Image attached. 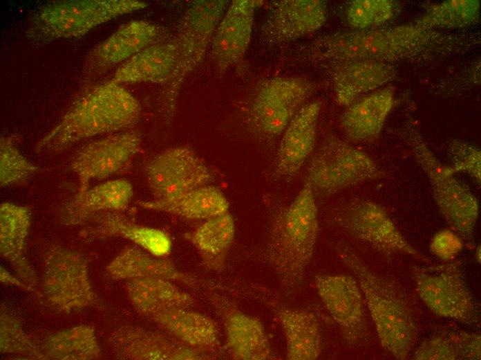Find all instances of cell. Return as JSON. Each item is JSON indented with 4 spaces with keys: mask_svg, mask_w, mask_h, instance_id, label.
Segmentation results:
<instances>
[{
    "mask_svg": "<svg viewBox=\"0 0 481 360\" xmlns=\"http://www.w3.org/2000/svg\"><path fill=\"white\" fill-rule=\"evenodd\" d=\"M468 36L411 24L337 32L312 41L305 55L312 61L335 64L370 60L393 64L446 56L473 46Z\"/></svg>",
    "mask_w": 481,
    "mask_h": 360,
    "instance_id": "6da1fadb",
    "label": "cell"
},
{
    "mask_svg": "<svg viewBox=\"0 0 481 360\" xmlns=\"http://www.w3.org/2000/svg\"><path fill=\"white\" fill-rule=\"evenodd\" d=\"M142 107L122 84L111 80L88 89L68 107L35 145L37 152H59L82 140L133 127Z\"/></svg>",
    "mask_w": 481,
    "mask_h": 360,
    "instance_id": "7a4b0ae2",
    "label": "cell"
},
{
    "mask_svg": "<svg viewBox=\"0 0 481 360\" xmlns=\"http://www.w3.org/2000/svg\"><path fill=\"white\" fill-rule=\"evenodd\" d=\"M315 197L305 179L294 199L272 222L265 259L286 296L299 289L315 250L319 233Z\"/></svg>",
    "mask_w": 481,
    "mask_h": 360,
    "instance_id": "3957f363",
    "label": "cell"
},
{
    "mask_svg": "<svg viewBox=\"0 0 481 360\" xmlns=\"http://www.w3.org/2000/svg\"><path fill=\"white\" fill-rule=\"evenodd\" d=\"M335 249L359 284L381 346L395 359H406L416 343L417 327L404 294L368 267L347 244L339 242Z\"/></svg>",
    "mask_w": 481,
    "mask_h": 360,
    "instance_id": "277c9868",
    "label": "cell"
},
{
    "mask_svg": "<svg viewBox=\"0 0 481 360\" xmlns=\"http://www.w3.org/2000/svg\"><path fill=\"white\" fill-rule=\"evenodd\" d=\"M147 6L138 0L53 1L30 14L26 34L37 44L79 37L104 23Z\"/></svg>",
    "mask_w": 481,
    "mask_h": 360,
    "instance_id": "5b68a950",
    "label": "cell"
},
{
    "mask_svg": "<svg viewBox=\"0 0 481 360\" xmlns=\"http://www.w3.org/2000/svg\"><path fill=\"white\" fill-rule=\"evenodd\" d=\"M400 134L427 176L435 203L442 217L451 229L472 246L479 215L478 199L455 177L449 166L436 158L413 121L406 123Z\"/></svg>",
    "mask_w": 481,
    "mask_h": 360,
    "instance_id": "8992f818",
    "label": "cell"
},
{
    "mask_svg": "<svg viewBox=\"0 0 481 360\" xmlns=\"http://www.w3.org/2000/svg\"><path fill=\"white\" fill-rule=\"evenodd\" d=\"M229 3L226 0L193 1L181 16L174 37L177 64L161 95L163 114L168 122L175 115L182 85L203 60Z\"/></svg>",
    "mask_w": 481,
    "mask_h": 360,
    "instance_id": "52a82bcc",
    "label": "cell"
},
{
    "mask_svg": "<svg viewBox=\"0 0 481 360\" xmlns=\"http://www.w3.org/2000/svg\"><path fill=\"white\" fill-rule=\"evenodd\" d=\"M386 175L367 154L330 135L311 156L305 179L315 195L329 196Z\"/></svg>",
    "mask_w": 481,
    "mask_h": 360,
    "instance_id": "ba28073f",
    "label": "cell"
},
{
    "mask_svg": "<svg viewBox=\"0 0 481 360\" xmlns=\"http://www.w3.org/2000/svg\"><path fill=\"white\" fill-rule=\"evenodd\" d=\"M44 264L41 296L53 309L71 313L100 305L88 262L79 251L53 245L46 252Z\"/></svg>",
    "mask_w": 481,
    "mask_h": 360,
    "instance_id": "9c48e42d",
    "label": "cell"
},
{
    "mask_svg": "<svg viewBox=\"0 0 481 360\" xmlns=\"http://www.w3.org/2000/svg\"><path fill=\"white\" fill-rule=\"evenodd\" d=\"M411 275L418 296L433 313L464 324L477 322V305L466 285L462 262L413 267Z\"/></svg>",
    "mask_w": 481,
    "mask_h": 360,
    "instance_id": "30bf717a",
    "label": "cell"
},
{
    "mask_svg": "<svg viewBox=\"0 0 481 360\" xmlns=\"http://www.w3.org/2000/svg\"><path fill=\"white\" fill-rule=\"evenodd\" d=\"M314 87L309 80L301 77H274L263 81L249 107L251 125L267 137L282 134Z\"/></svg>",
    "mask_w": 481,
    "mask_h": 360,
    "instance_id": "8fae6325",
    "label": "cell"
},
{
    "mask_svg": "<svg viewBox=\"0 0 481 360\" xmlns=\"http://www.w3.org/2000/svg\"><path fill=\"white\" fill-rule=\"evenodd\" d=\"M334 218L346 233L387 258L405 255L429 262L399 232L385 208L373 201L354 199L342 206Z\"/></svg>",
    "mask_w": 481,
    "mask_h": 360,
    "instance_id": "7c38bea8",
    "label": "cell"
},
{
    "mask_svg": "<svg viewBox=\"0 0 481 360\" xmlns=\"http://www.w3.org/2000/svg\"><path fill=\"white\" fill-rule=\"evenodd\" d=\"M144 176L154 199H169L209 185L214 175L202 159L187 147L167 149L144 167Z\"/></svg>",
    "mask_w": 481,
    "mask_h": 360,
    "instance_id": "4fadbf2b",
    "label": "cell"
},
{
    "mask_svg": "<svg viewBox=\"0 0 481 360\" xmlns=\"http://www.w3.org/2000/svg\"><path fill=\"white\" fill-rule=\"evenodd\" d=\"M141 134L136 131L112 134L90 142L79 148L69 163L70 170L78 179L76 195L90 187L94 179H104L122 170L139 152Z\"/></svg>",
    "mask_w": 481,
    "mask_h": 360,
    "instance_id": "5bb4252c",
    "label": "cell"
},
{
    "mask_svg": "<svg viewBox=\"0 0 481 360\" xmlns=\"http://www.w3.org/2000/svg\"><path fill=\"white\" fill-rule=\"evenodd\" d=\"M314 285L346 341L353 346L364 343L368 335L366 304L357 279L345 274L317 275Z\"/></svg>",
    "mask_w": 481,
    "mask_h": 360,
    "instance_id": "9a60e30c",
    "label": "cell"
},
{
    "mask_svg": "<svg viewBox=\"0 0 481 360\" xmlns=\"http://www.w3.org/2000/svg\"><path fill=\"white\" fill-rule=\"evenodd\" d=\"M108 342L119 359L197 360L210 357L209 352L190 347L167 333L135 325L118 327Z\"/></svg>",
    "mask_w": 481,
    "mask_h": 360,
    "instance_id": "2e32d148",
    "label": "cell"
},
{
    "mask_svg": "<svg viewBox=\"0 0 481 360\" xmlns=\"http://www.w3.org/2000/svg\"><path fill=\"white\" fill-rule=\"evenodd\" d=\"M163 28L145 20H133L121 26L87 55L84 66L86 77L98 75L126 62L153 44L165 41Z\"/></svg>",
    "mask_w": 481,
    "mask_h": 360,
    "instance_id": "e0dca14e",
    "label": "cell"
},
{
    "mask_svg": "<svg viewBox=\"0 0 481 360\" xmlns=\"http://www.w3.org/2000/svg\"><path fill=\"white\" fill-rule=\"evenodd\" d=\"M258 0H235L229 3L214 33L209 53L214 68L223 73L244 57L251 39L254 11Z\"/></svg>",
    "mask_w": 481,
    "mask_h": 360,
    "instance_id": "ac0fdd59",
    "label": "cell"
},
{
    "mask_svg": "<svg viewBox=\"0 0 481 360\" xmlns=\"http://www.w3.org/2000/svg\"><path fill=\"white\" fill-rule=\"evenodd\" d=\"M327 19L323 0L274 1L262 26L265 39L273 44L290 42L319 29Z\"/></svg>",
    "mask_w": 481,
    "mask_h": 360,
    "instance_id": "d6986e66",
    "label": "cell"
},
{
    "mask_svg": "<svg viewBox=\"0 0 481 360\" xmlns=\"http://www.w3.org/2000/svg\"><path fill=\"white\" fill-rule=\"evenodd\" d=\"M79 233L85 242L122 237L149 253L164 258L171 252L172 243L164 231L135 223L120 211H102L93 215Z\"/></svg>",
    "mask_w": 481,
    "mask_h": 360,
    "instance_id": "ffe728a7",
    "label": "cell"
},
{
    "mask_svg": "<svg viewBox=\"0 0 481 360\" xmlns=\"http://www.w3.org/2000/svg\"><path fill=\"white\" fill-rule=\"evenodd\" d=\"M321 108L320 101L305 103L284 129L274 162L278 177H293L312 154Z\"/></svg>",
    "mask_w": 481,
    "mask_h": 360,
    "instance_id": "44dd1931",
    "label": "cell"
},
{
    "mask_svg": "<svg viewBox=\"0 0 481 360\" xmlns=\"http://www.w3.org/2000/svg\"><path fill=\"white\" fill-rule=\"evenodd\" d=\"M265 298V304L274 314L283 331L286 359H317L321 352V333L316 315L308 309L289 307L272 294Z\"/></svg>",
    "mask_w": 481,
    "mask_h": 360,
    "instance_id": "7402d4cb",
    "label": "cell"
},
{
    "mask_svg": "<svg viewBox=\"0 0 481 360\" xmlns=\"http://www.w3.org/2000/svg\"><path fill=\"white\" fill-rule=\"evenodd\" d=\"M220 302L225 347L230 357L238 360L277 359L261 321L226 300Z\"/></svg>",
    "mask_w": 481,
    "mask_h": 360,
    "instance_id": "603a6c76",
    "label": "cell"
},
{
    "mask_svg": "<svg viewBox=\"0 0 481 360\" xmlns=\"http://www.w3.org/2000/svg\"><path fill=\"white\" fill-rule=\"evenodd\" d=\"M30 207L12 202L0 205V253L21 280L35 289L37 274L26 257V241L31 223Z\"/></svg>",
    "mask_w": 481,
    "mask_h": 360,
    "instance_id": "cb8c5ba5",
    "label": "cell"
},
{
    "mask_svg": "<svg viewBox=\"0 0 481 360\" xmlns=\"http://www.w3.org/2000/svg\"><path fill=\"white\" fill-rule=\"evenodd\" d=\"M395 103V88L388 86L364 95L347 107L341 118L346 136L370 143L379 136Z\"/></svg>",
    "mask_w": 481,
    "mask_h": 360,
    "instance_id": "d4e9b609",
    "label": "cell"
},
{
    "mask_svg": "<svg viewBox=\"0 0 481 360\" xmlns=\"http://www.w3.org/2000/svg\"><path fill=\"white\" fill-rule=\"evenodd\" d=\"M396 71L391 64L351 61L335 64L332 82L337 103L347 107L356 100L393 80Z\"/></svg>",
    "mask_w": 481,
    "mask_h": 360,
    "instance_id": "484cf974",
    "label": "cell"
},
{
    "mask_svg": "<svg viewBox=\"0 0 481 360\" xmlns=\"http://www.w3.org/2000/svg\"><path fill=\"white\" fill-rule=\"evenodd\" d=\"M132 184L126 179L104 181L80 195H75L62 209L61 220L67 226L86 224L102 211H123L133 197Z\"/></svg>",
    "mask_w": 481,
    "mask_h": 360,
    "instance_id": "4316f807",
    "label": "cell"
},
{
    "mask_svg": "<svg viewBox=\"0 0 481 360\" xmlns=\"http://www.w3.org/2000/svg\"><path fill=\"white\" fill-rule=\"evenodd\" d=\"M178 60V47L173 39L153 44L124 62L113 80L122 84L155 83L167 84Z\"/></svg>",
    "mask_w": 481,
    "mask_h": 360,
    "instance_id": "83f0119b",
    "label": "cell"
},
{
    "mask_svg": "<svg viewBox=\"0 0 481 360\" xmlns=\"http://www.w3.org/2000/svg\"><path fill=\"white\" fill-rule=\"evenodd\" d=\"M113 279L129 280L136 278H156L184 284L191 288L200 280L179 270L169 259L156 257L135 248H124L106 267Z\"/></svg>",
    "mask_w": 481,
    "mask_h": 360,
    "instance_id": "f1b7e54d",
    "label": "cell"
},
{
    "mask_svg": "<svg viewBox=\"0 0 481 360\" xmlns=\"http://www.w3.org/2000/svg\"><path fill=\"white\" fill-rule=\"evenodd\" d=\"M126 295L134 309L150 318L167 310L189 308L195 300L174 282L156 278H136L126 280Z\"/></svg>",
    "mask_w": 481,
    "mask_h": 360,
    "instance_id": "f546056e",
    "label": "cell"
},
{
    "mask_svg": "<svg viewBox=\"0 0 481 360\" xmlns=\"http://www.w3.org/2000/svg\"><path fill=\"white\" fill-rule=\"evenodd\" d=\"M166 333L183 343L207 352L219 345V328L208 316L180 308L167 310L149 318Z\"/></svg>",
    "mask_w": 481,
    "mask_h": 360,
    "instance_id": "4dcf8cb0",
    "label": "cell"
},
{
    "mask_svg": "<svg viewBox=\"0 0 481 360\" xmlns=\"http://www.w3.org/2000/svg\"><path fill=\"white\" fill-rule=\"evenodd\" d=\"M138 204L144 209L191 220H206L229 212V202L225 195L210 184L169 199L140 201Z\"/></svg>",
    "mask_w": 481,
    "mask_h": 360,
    "instance_id": "1f68e13d",
    "label": "cell"
},
{
    "mask_svg": "<svg viewBox=\"0 0 481 360\" xmlns=\"http://www.w3.org/2000/svg\"><path fill=\"white\" fill-rule=\"evenodd\" d=\"M235 232L234 218L227 212L204 220L194 231L186 233L184 237L196 249L205 267L221 271L225 267Z\"/></svg>",
    "mask_w": 481,
    "mask_h": 360,
    "instance_id": "d6a6232c",
    "label": "cell"
},
{
    "mask_svg": "<svg viewBox=\"0 0 481 360\" xmlns=\"http://www.w3.org/2000/svg\"><path fill=\"white\" fill-rule=\"evenodd\" d=\"M37 342L44 360H95L102 354L95 330L89 325L59 330Z\"/></svg>",
    "mask_w": 481,
    "mask_h": 360,
    "instance_id": "836d02e7",
    "label": "cell"
},
{
    "mask_svg": "<svg viewBox=\"0 0 481 360\" xmlns=\"http://www.w3.org/2000/svg\"><path fill=\"white\" fill-rule=\"evenodd\" d=\"M480 11L478 0H449L429 6L414 21L438 30L464 28L478 20Z\"/></svg>",
    "mask_w": 481,
    "mask_h": 360,
    "instance_id": "e575fe53",
    "label": "cell"
},
{
    "mask_svg": "<svg viewBox=\"0 0 481 360\" xmlns=\"http://www.w3.org/2000/svg\"><path fill=\"white\" fill-rule=\"evenodd\" d=\"M0 351L29 359L44 360L38 342L25 332L20 319L1 304L0 313Z\"/></svg>",
    "mask_w": 481,
    "mask_h": 360,
    "instance_id": "d590c367",
    "label": "cell"
},
{
    "mask_svg": "<svg viewBox=\"0 0 481 360\" xmlns=\"http://www.w3.org/2000/svg\"><path fill=\"white\" fill-rule=\"evenodd\" d=\"M39 170V167L23 155L11 137H1L0 183L2 187L25 184Z\"/></svg>",
    "mask_w": 481,
    "mask_h": 360,
    "instance_id": "8d00e7d4",
    "label": "cell"
},
{
    "mask_svg": "<svg viewBox=\"0 0 481 360\" xmlns=\"http://www.w3.org/2000/svg\"><path fill=\"white\" fill-rule=\"evenodd\" d=\"M397 10V3L391 0H355L346 6V18L357 30L370 29L390 21Z\"/></svg>",
    "mask_w": 481,
    "mask_h": 360,
    "instance_id": "74e56055",
    "label": "cell"
},
{
    "mask_svg": "<svg viewBox=\"0 0 481 360\" xmlns=\"http://www.w3.org/2000/svg\"><path fill=\"white\" fill-rule=\"evenodd\" d=\"M449 153L451 165H448L453 173L463 172L471 177L480 186L481 181V152L480 150L467 142L453 140L449 145Z\"/></svg>",
    "mask_w": 481,
    "mask_h": 360,
    "instance_id": "f35d334b",
    "label": "cell"
},
{
    "mask_svg": "<svg viewBox=\"0 0 481 360\" xmlns=\"http://www.w3.org/2000/svg\"><path fill=\"white\" fill-rule=\"evenodd\" d=\"M415 360H461L453 332L432 336L422 342L412 357Z\"/></svg>",
    "mask_w": 481,
    "mask_h": 360,
    "instance_id": "ab89813d",
    "label": "cell"
},
{
    "mask_svg": "<svg viewBox=\"0 0 481 360\" xmlns=\"http://www.w3.org/2000/svg\"><path fill=\"white\" fill-rule=\"evenodd\" d=\"M463 248L462 238L451 228L437 232L429 244L431 253L444 262L453 261L462 252Z\"/></svg>",
    "mask_w": 481,
    "mask_h": 360,
    "instance_id": "60d3db41",
    "label": "cell"
},
{
    "mask_svg": "<svg viewBox=\"0 0 481 360\" xmlns=\"http://www.w3.org/2000/svg\"><path fill=\"white\" fill-rule=\"evenodd\" d=\"M461 360L481 359V337L480 334L464 331L453 332Z\"/></svg>",
    "mask_w": 481,
    "mask_h": 360,
    "instance_id": "b9f144b4",
    "label": "cell"
},
{
    "mask_svg": "<svg viewBox=\"0 0 481 360\" xmlns=\"http://www.w3.org/2000/svg\"><path fill=\"white\" fill-rule=\"evenodd\" d=\"M0 280L4 285H13L21 289L34 292L35 294L38 295L39 296H41V294L38 291L28 286L19 277L16 278L15 276L12 275L10 272H8L5 268L2 267H1L0 269Z\"/></svg>",
    "mask_w": 481,
    "mask_h": 360,
    "instance_id": "7bdbcfd3",
    "label": "cell"
},
{
    "mask_svg": "<svg viewBox=\"0 0 481 360\" xmlns=\"http://www.w3.org/2000/svg\"><path fill=\"white\" fill-rule=\"evenodd\" d=\"M475 258L478 263H480V246H478L475 252Z\"/></svg>",
    "mask_w": 481,
    "mask_h": 360,
    "instance_id": "ee69618b",
    "label": "cell"
}]
</instances>
